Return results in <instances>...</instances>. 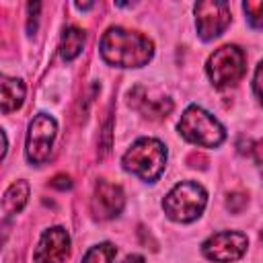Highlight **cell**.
Instances as JSON below:
<instances>
[{"label":"cell","instance_id":"obj_1","mask_svg":"<svg viewBox=\"0 0 263 263\" xmlns=\"http://www.w3.org/2000/svg\"><path fill=\"white\" fill-rule=\"evenodd\" d=\"M152 53H154L152 41L136 31L111 27L101 37V55L111 66L140 68L150 62Z\"/></svg>","mask_w":263,"mask_h":263},{"label":"cell","instance_id":"obj_2","mask_svg":"<svg viewBox=\"0 0 263 263\" xmlns=\"http://www.w3.org/2000/svg\"><path fill=\"white\" fill-rule=\"evenodd\" d=\"M164 162H166V148L162 142L154 138H142L134 142L132 148L121 158L123 168L140 177L142 181H156L164 171Z\"/></svg>","mask_w":263,"mask_h":263},{"label":"cell","instance_id":"obj_3","mask_svg":"<svg viewBox=\"0 0 263 263\" xmlns=\"http://www.w3.org/2000/svg\"><path fill=\"white\" fill-rule=\"evenodd\" d=\"M208 203V193L201 185L183 181L177 183L164 197L162 208L164 214L175 222H193L201 216L203 208Z\"/></svg>","mask_w":263,"mask_h":263},{"label":"cell","instance_id":"obj_4","mask_svg":"<svg viewBox=\"0 0 263 263\" xmlns=\"http://www.w3.org/2000/svg\"><path fill=\"white\" fill-rule=\"evenodd\" d=\"M179 134L187 142L203 146V148L220 146L224 142V138H226V132L218 123V119H214V115H210L208 111H203L197 105L187 107L185 113L181 115Z\"/></svg>","mask_w":263,"mask_h":263},{"label":"cell","instance_id":"obj_5","mask_svg":"<svg viewBox=\"0 0 263 263\" xmlns=\"http://www.w3.org/2000/svg\"><path fill=\"white\" fill-rule=\"evenodd\" d=\"M205 70H208V76L214 86H218V88L232 86L242 78V74L247 70L245 53L236 45H222L210 55Z\"/></svg>","mask_w":263,"mask_h":263},{"label":"cell","instance_id":"obj_6","mask_svg":"<svg viewBox=\"0 0 263 263\" xmlns=\"http://www.w3.org/2000/svg\"><path fill=\"white\" fill-rule=\"evenodd\" d=\"M55 129H58V123L47 113H39V115L33 117V121L29 123L27 148H25L29 162L41 164V162H45L49 158L51 142L55 138Z\"/></svg>","mask_w":263,"mask_h":263},{"label":"cell","instance_id":"obj_7","mask_svg":"<svg viewBox=\"0 0 263 263\" xmlns=\"http://www.w3.org/2000/svg\"><path fill=\"white\" fill-rule=\"evenodd\" d=\"M197 33L203 41L220 37L230 25V8L222 0H203L195 4Z\"/></svg>","mask_w":263,"mask_h":263},{"label":"cell","instance_id":"obj_8","mask_svg":"<svg viewBox=\"0 0 263 263\" xmlns=\"http://www.w3.org/2000/svg\"><path fill=\"white\" fill-rule=\"evenodd\" d=\"M249 247V238L242 234V232H230V230H224V232H218L214 236H210L203 245H201V251L203 255L210 259V261H216V263H230V261H236L245 255Z\"/></svg>","mask_w":263,"mask_h":263},{"label":"cell","instance_id":"obj_9","mask_svg":"<svg viewBox=\"0 0 263 263\" xmlns=\"http://www.w3.org/2000/svg\"><path fill=\"white\" fill-rule=\"evenodd\" d=\"M70 255V236L64 228L55 226L41 234L33 253L35 263H66Z\"/></svg>","mask_w":263,"mask_h":263},{"label":"cell","instance_id":"obj_10","mask_svg":"<svg viewBox=\"0 0 263 263\" xmlns=\"http://www.w3.org/2000/svg\"><path fill=\"white\" fill-rule=\"evenodd\" d=\"M125 197L119 185L107 183V181H99L95 185V193H92V212L97 218L101 220H109L119 216V212L123 210Z\"/></svg>","mask_w":263,"mask_h":263},{"label":"cell","instance_id":"obj_11","mask_svg":"<svg viewBox=\"0 0 263 263\" xmlns=\"http://www.w3.org/2000/svg\"><path fill=\"white\" fill-rule=\"evenodd\" d=\"M129 105L150 119H164L173 111V101L166 97H150L144 86H136L129 92Z\"/></svg>","mask_w":263,"mask_h":263},{"label":"cell","instance_id":"obj_12","mask_svg":"<svg viewBox=\"0 0 263 263\" xmlns=\"http://www.w3.org/2000/svg\"><path fill=\"white\" fill-rule=\"evenodd\" d=\"M27 199H29V183L27 181L12 183L4 191V197H2V214H4V218L14 216L16 212H21L25 208Z\"/></svg>","mask_w":263,"mask_h":263},{"label":"cell","instance_id":"obj_13","mask_svg":"<svg viewBox=\"0 0 263 263\" xmlns=\"http://www.w3.org/2000/svg\"><path fill=\"white\" fill-rule=\"evenodd\" d=\"M25 84L18 78L2 76V113H10L23 105Z\"/></svg>","mask_w":263,"mask_h":263},{"label":"cell","instance_id":"obj_14","mask_svg":"<svg viewBox=\"0 0 263 263\" xmlns=\"http://www.w3.org/2000/svg\"><path fill=\"white\" fill-rule=\"evenodd\" d=\"M82 45H84V33L82 29L78 27H68L62 35V43H60V53L66 62H72L80 51H82Z\"/></svg>","mask_w":263,"mask_h":263},{"label":"cell","instance_id":"obj_15","mask_svg":"<svg viewBox=\"0 0 263 263\" xmlns=\"http://www.w3.org/2000/svg\"><path fill=\"white\" fill-rule=\"evenodd\" d=\"M113 257H115V247L109 242H103L86 251V255L82 257V263H111Z\"/></svg>","mask_w":263,"mask_h":263},{"label":"cell","instance_id":"obj_16","mask_svg":"<svg viewBox=\"0 0 263 263\" xmlns=\"http://www.w3.org/2000/svg\"><path fill=\"white\" fill-rule=\"evenodd\" d=\"M242 10L255 29H263V0H247L242 4Z\"/></svg>","mask_w":263,"mask_h":263},{"label":"cell","instance_id":"obj_17","mask_svg":"<svg viewBox=\"0 0 263 263\" xmlns=\"http://www.w3.org/2000/svg\"><path fill=\"white\" fill-rule=\"evenodd\" d=\"M247 193H242V191H232V193H228V199H226V208L230 210V212H234V214H240L242 212V208L247 205Z\"/></svg>","mask_w":263,"mask_h":263},{"label":"cell","instance_id":"obj_18","mask_svg":"<svg viewBox=\"0 0 263 263\" xmlns=\"http://www.w3.org/2000/svg\"><path fill=\"white\" fill-rule=\"evenodd\" d=\"M253 88H255V95H257V99L263 103V62H261V64L257 66V70H255Z\"/></svg>","mask_w":263,"mask_h":263},{"label":"cell","instance_id":"obj_19","mask_svg":"<svg viewBox=\"0 0 263 263\" xmlns=\"http://www.w3.org/2000/svg\"><path fill=\"white\" fill-rule=\"evenodd\" d=\"M49 185L53 187V189H60V191H66V189H70L72 187V179H70V175H55L51 181H49Z\"/></svg>","mask_w":263,"mask_h":263},{"label":"cell","instance_id":"obj_20","mask_svg":"<svg viewBox=\"0 0 263 263\" xmlns=\"http://www.w3.org/2000/svg\"><path fill=\"white\" fill-rule=\"evenodd\" d=\"M253 156H255V162L259 164V168L263 171V140H259V142L253 146Z\"/></svg>","mask_w":263,"mask_h":263},{"label":"cell","instance_id":"obj_21","mask_svg":"<svg viewBox=\"0 0 263 263\" xmlns=\"http://www.w3.org/2000/svg\"><path fill=\"white\" fill-rule=\"evenodd\" d=\"M121 263H144V257H140V255H129V257H125Z\"/></svg>","mask_w":263,"mask_h":263},{"label":"cell","instance_id":"obj_22","mask_svg":"<svg viewBox=\"0 0 263 263\" xmlns=\"http://www.w3.org/2000/svg\"><path fill=\"white\" fill-rule=\"evenodd\" d=\"M259 236H261V242H263V230H261V234H259Z\"/></svg>","mask_w":263,"mask_h":263}]
</instances>
